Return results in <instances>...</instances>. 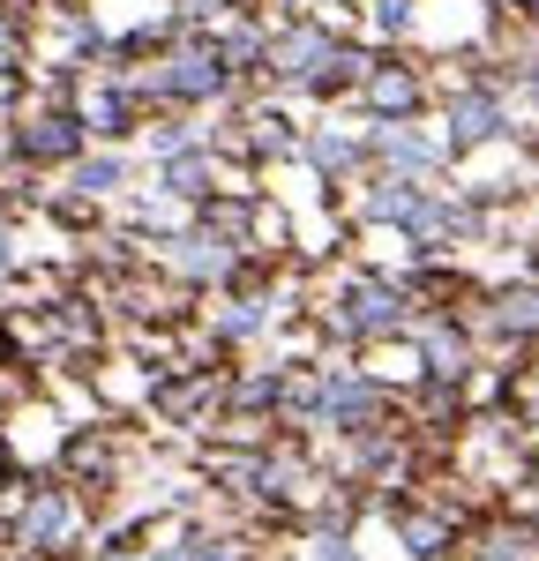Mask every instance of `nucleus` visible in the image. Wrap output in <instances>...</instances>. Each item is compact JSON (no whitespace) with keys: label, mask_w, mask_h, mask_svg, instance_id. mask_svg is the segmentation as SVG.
<instances>
[]
</instances>
